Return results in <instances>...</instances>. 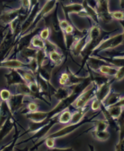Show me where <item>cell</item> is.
<instances>
[{"instance_id": "4", "label": "cell", "mask_w": 124, "mask_h": 151, "mask_svg": "<svg viewBox=\"0 0 124 151\" xmlns=\"http://www.w3.org/2000/svg\"><path fill=\"white\" fill-rule=\"evenodd\" d=\"M97 88L98 86L94 83H91V86L86 88L85 91H83L81 94L79 95L77 98L75 99L72 105L70 106L74 107L75 109H81L84 107L85 106L88 105L89 101H91L93 98H95L96 96V93L97 91Z\"/></svg>"}, {"instance_id": "35", "label": "cell", "mask_w": 124, "mask_h": 151, "mask_svg": "<svg viewBox=\"0 0 124 151\" xmlns=\"http://www.w3.org/2000/svg\"><path fill=\"white\" fill-rule=\"evenodd\" d=\"M30 45L37 50H44L45 42L44 40H42L39 37V34H37L32 37Z\"/></svg>"}, {"instance_id": "9", "label": "cell", "mask_w": 124, "mask_h": 151, "mask_svg": "<svg viewBox=\"0 0 124 151\" xmlns=\"http://www.w3.org/2000/svg\"><path fill=\"white\" fill-rule=\"evenodd\" d=\"M94 117H88V118H84L81 121L79 122L77 124H69L67 126V127H64V128L61 129L60 130L57 131V132L53 133V134L48 135V136L46 137H49V138H53L56 139V138L63 137L64 136H67V135L71 134L72 132H73L74 131L77 130V129L79 128L80 127H81L83 124L86 123H89V122H93V119Z\"/></svg>"}, {"instance_id": "22", "label": "cell", "mask_w": 124, "mask_h": 151, "mask_svg": "<svg viewBox=\"0 0 124 151\" xmlns=\"http://www.w3.org/2000/svg\"><path fill=\"white\" fill-rule=\"evenodd\" d=\"M123 98V96H122L121 94L114 92V91H111L110 93H109V95H107V96L104 99L103 101L102 102V105H103L105 108H107V107L117 103V102H119Z\"/></svg>"}, {"instance_id": "36", "label": "cell", "mask_w": 124, "mask_h": 151, "mask_svg": "<svg viewBox=\"0 0 124 151\" xmlns=\"http://www.w3.org/2000/svg\"><path fill=\"white\" fill-rule=\"evenodd\" d=\"M48 55L46 53V52L44 51V50H37V55H36V61H37V65H38V69L41 66H42L44 64L45 62H46L47 60Z\"/></svg>"}, {"instance_id": "23", "label": "cell", "mask_w": 124, "mask_h": 151, "mask_svg": "<svg viewBox=\"0 0 124 151\" xmlns=\"http://www.w3.org/2000/svg\"><path fill=\"white\" fill-rule=\"evenodd\" d=\"M72 93V86H61L57 89L53 90V96L56 100L61 101L69 97Z\"/></svg>"}, {"instance_id": "3", "label": "cell", "mask_w": 124, "mask_h": 151, "mask_svg": "<svg viewBox=\"0 0 124 151\" xmlns=\"http://www.w3.org/2000/svg\"><path fill=\"white\" fill-rule=\"evenodd\" d=\"M123 35H124L123 33L118 34V35H115L114 36L111 37L106 36L105 37H104L98 45L96 47V48L93 50L91 56L99 55V54H100L102 52L105 51V50L114 49L116 47L119 46L123 42Z\"/></svg>"}, {"instance_id": "28", "label": "cell", "mask_w": 124, "mask_h": 151, "mask_svg": "<svg viewBox=\"0 0 124 151\" xmlns=\"http://www.w3.org/2000/svg\"><path fill=\"white\" fill-rule=\"evenodd\" d=\"M82 5H83V7H84V9L86 12V17L91 19L93 22H94V23H96V24H98L99 21H100V20H99L96 10L94 9H93L92 7L90 6L85 1H84H84H83Z\"/></svg>"}, {"instance_id": "5", "label": "cell", "mask_w": 124, "mask_h": 151, "mask_svg": "<svg viewBox=\"0 0 124 151\" xmlns=\"http://www.w3.org/2000/svg\"><path fill=\"white\" fill-rule=\"evenodd\" d=\"M41 30V28H36L35 29L32 30V31L25 33L22 36L19 37L15 42V45L13 46V54L11 55H9V57L7 59H14V57L20 52V51H21L24 48L30 47L32 37L37 34H39Z\"/></svg>"}, {"instance_id": "48", "label": "cell", "mask_w": 124, "mask_h": 151, "mask_svg": "<svg viewBox=\"0 0 124 151\" xmlns=\"http://www.w3.org/2000/svg\"><path fill=\"white\" fill-rule=\"evenodd\" d=\"M9 27V25H7V26H3V25L0 24V40H1L5 35V30H6V28H8Z\"/></svg>"}, {"instance_id": "46", "label": "cell", "mask_w": 124, "mask_h": 151, "mask_svg": "<svg viewBox=\"0 0 124 151\" xmlns=\"http://www.w3.org/2000/svg\"><path fill=\"white\" fill-rule=\"evenodd\" d=\"M115 81H120L123 80L124 78V66H121L118 68L117 72L114 76Z\"/></svg>"}, {"instance_id": "21", "label": "cell", "mask_w": 124, "mask_h": 151, "mask_svg": "<svg viewBox=\"0 0 124 151\" xmlns=\"http://www.w3.org/2000/svg\"><path fill=\"white\" fill-rule=\"evenodd\" d=\"M107 112L111 116L113 119L116 121L120 116L123 113V98L115 105L107 107Z\"/></svg>"}, {"instance_id": "37", "label": "cell", "mask_w": 124, "mask_h": 151, "mask_svg": "<svg viewBox=\"0 0 124 151\" xmlns=\"http://www.w3.org/2000/svg\"><path fill=\"white\" fill-rule=\"evenodd\" d=\"M95 127L94 131H104L107 130V127H109V123L106 120H95Z\"/></svg>"}, {"instance_id": "25", "label": "cell", "mask_w": 124, "mask_h": 151, "mask_svg": "<svg viewBox=\"0 0 124 151\" xmlns=\"http://www.w3.org/2000/svg\"><path fill=\"white\" fill-rule=\"evenodd\" d=\"M90 107L89 106H85L81 109H76V112H74L73 114H72L71 119H70L69 124H77L79 122L81 121L84 118V115L89 111Z\"/></svg>"}, {"instance_id": "43", "label": "cell", "mask_w": 124, "mask_h": 151, "mask_svg": "<svg viewBox=\"0 0 124 151\" xmlns=\"http://www.w3.org/2000/svg\"><path fill=\"white\" fill-rule=\"evenodd\" d=\"M39 37H41V39L44 40H46L49 39L50 36V30L48 27H46V28H44V29H41L39 33Z\"/></svg>"}, {"instance_id": "39", "label": "cell", "mask_w": 124, "mask_h": 151, "mask_svg": "<svg viewBox=\"0 0 124 151\" xmlns=\"http://www.w3.org/2000/svg\"><path fill=\"white\" fill-rule=\"evenodd\" d=\"M45 42V47H44V51L46 52V53L48 54L51 52L55 51V50H57V46L56 45L54 44L53 42H52L49 40H44Z\"/></svg>"}, {"instance_id": "7", "label": "cell", "mask_w": 124, "mask_h": 151, "mask_svg": "<svg viewBox=\"0 0 124 151\" xmlns=\"http://www.w3.org/2000/svg\"><path fill=\"white\" fill-rule=\"evenodd\" d=\"M29 12H30L29 11L23 8L22 6L18 9H11L9 11L6 10L0 14V21L4 24L7 26L18 17H21V16L27 17Z\"/></svg>"}, {"instance_id": "49", "label": "cell", "mask_w": 124, "mask_h": 151, "mask_svg": "<svg viewBox=\"0 0 124 151\" xmlns=\"http://www.w3.org/2000/svg\"><path fill=\"white\" fill-rule=\"evenodd\" d=\"M39 2V0H30V9L32 8L35 4H37Z\"/></svg>"}, {"instance_id": "14", "label": "cell", "mask_w": 124, "mask_h": 151, "mask_svg": "<svg viewBox=\"0 0 124 151\" xmlns=\"http://www.w3.org/2000/svg\"><path fill=\"white\" fill-rule=\"evenodd\" d=\"M89 41V32L88 33H86L85 35L80 37V38L77 39L72 45V46L70 47L69 50L72 52V55L74 56L77 57L79 55H81V53L82 52V51L84 50L86 45L88 44Z\"/></svg>"}, {"instance_id": "47", "label": "cell", "mask_w": 124, "mask_h": 151, "mask_svg": "<svg viewBox=\"0 0 124 151\" xmlns=\"http://www.w3.org/2000/svg\"><path fill=\"white\" fill-rule=\"evenodd\" d=\"M102 102H100V101H98V100L96 98H93V100L91 103V108L92 110L93 111H97L100 108V105H101Z\"/></svg>"}, {"instance_id": "10", "label": "cell", "mask_w": 124, "mask_h": 151, "mask_svg": "<svg viewBox=\"0 0 124 151\" xmlns=\"http://www.w3.org/2000/svg\"><path fill=\"white\" fill-rule=\"evenodd\" d=\"M57 3V0H47V1H46V4L43 6L42 8L39 9L38 13L37 14V16H36L35 20H34L33 23H32V26L30 27V29L27 31V33H29V32L32 31V30L35 29V28H37V24H38L39 21H40L41 20L45 17V16L47 15L48 13H50V12H51V11L55 8V6H56Z\"/></svg>"}, {"instance_id": "19", "label": "cell", "mask_w": 124, "mask_h": 151, "mask_svg": "<svg viewBox=\"0 0 124 151\" xmlns=\"http://www.w3.org/2000/svg\"><path fill=\"white\" fill-rule=\"evenodd\" d=\"M55 64L52 63L51 61L48 60L46 63H44L42 66H41L37 70V73L45 81L50 83L51 78V73L53 71V68L55 67Z\"/></svg>"}, {"instance_id": "41", "label": "cell", "mask_w": 124, "mask_h": 151, "mask_svg": "<svg viewBox=\"0 0 124 151\" xmlns=\"http://www.w3.org/2000/svg\"><path fill=\"white\" fill-rule=\"evenodd\" d=\"M111 16L113 19H116L119 21H123V19H124L123 12H121V11H115V12H111Z\"/></svg>"}, {"instance_id": "11", "label": "cell", "mask_w": 124, "mask_h": 151, "mask_svg": "<svg viewBox=\"0 0 124 151\" xmlns=\"http://www.w3.org/2000/svg\"><path fill=\"white\" fill-rule=\"evenodd\" d=\"M39 9H40V3L39 2L37 3V4H35L32 8L30 9V12H29L28 16H27L26 19L24 20V21H23L22 24H21L18 37L22 36V35H24L25 33H26L27 31L30 29Z\"/></svg>"}, {"instance_id": "29", "label": "cell", "mask_w": 124, "mask_h": 151, "mask_svg": "<svg viewBox=\"0 0 124 151\" xmlns=\"http://www.w3.org/2000/svg\"><path fill=\"white\" fill-rule=\"evenodd\" d=\"M37 50H38L35 49V48H31L30 47H28L20 51L19 54L22 59L26 61V63H28L31 59L35 58Z\"/></svg>"}, {"instance_id": "42", "label": "cell", "mask_w": 124, "mask_h": 151, "mask_svg": "<svg viewBox=\"0 0 124 151\" xmlns=\"http://www.w3.org/2000/svg\"><path fill=\"white\" fill-rule=\"evenodd\" d=\"M16 1L17 0H0V14L6 11V9H11L10 6H7V3H11Z\"/></svg>"}, {"instance_id": "13", "label": "cell", "mask_w": 124, "mask_h": 151, "mask_svg": "<svg viewBox=\"0 0 124 151\" xmlns=\"http://www.w3.org/2000/svg\"><path fill=\"white\" fill-rule=\"evenodd\" d=\"M62 7L66 19L68 21H69L70 23H72L71 19H69V17L70 14H77L79 16L81 17H84V15H85V11L84 9L82 4L74 3L68 5L62 4Z\"/></svg>"}, {"instance_id": "26", "label": "cell", "mask_w": 124, "mask_h": 151, "mask_svg": "<svg viewBox=\"0 0 124 151\" xmlns=\"http://www.w3.org/2000/svg\"><path fill=\"white\" fill-rule=\"evenodd\" d=\"M27 119L33 122H41L48 118V112H41V111H35L26 113Z\"/></svg>"}, {"instance_id": "18", "label": "cell", "mask_w": 124, "mask_h": 151, "mask_svg": "<svg viewBox=\"0 0 124 151\" xmlns=\"http://www.w3.org/2000/svg\"><path fill=\"white\" fill-rule=\"evenodd\" d=\"M7 86H16L20 83H27L17 69H11L10 72L4 75Z\"/></svg>"}, {"instance_id": "15", "label": "cell", "mask_w": 124, "mask_h": 151, "mask_svg": "<svg viewBox=\"0 0 124 151\" xmlns=\"http://www.w3.org/2000/svg\"><path fill=\"white\" fill-rule=\"evenodd\" d=\"M8 68L10 69H26L30 70L28 63L23 62L17 59H6L0 63V68Z\"/></svg>"}, {"instance_id": "45", "label": "cell", "mask_w": 124, "mask_h": 151, "mask_svg": "<svg viewBox=\"0 0 124 151\" xmlns=\"http://www.w3.org/2000/svg\"><path fill=\"white\" fill-rule=\"evenodd\" d=\"M38 107H39L38 105H37V104L35 103V102H29L28 104V106H27V108L26 109V110H25L24 112H26V113L30 112H35V111L38 110ZM26 113H24V114H26Z\"/></svg>"}, {"instance_id": "38", "label": "cell", "mask_w": 124, "mask_h": 151, "mask_svg": "<svg viewBox=\"0 0 124 151\" xmlns=\"http://www.w3.org/2000/svg\"><path fill=\"white\" fill-rule=\"evenodd\" d=\"M16 127V134L14 135V138L12 140V141L11 142L9 145H6V146H4V148H2L1 149H0V150H14V147H15L16 141H18V139L20 138L19 136V132L18 131L17 127Z\"/></svg>"}, {"instance_id": "8", "label": "cell", "mask_w": 124, "mask_h": 151, "mask_svg": "<svg viewBox=\"0 0 124 151\" xmlns=\"http://www.w3.org/2000/svg\"><path fill=\"white\" fill-rule=\"evenodd\" d=\"M97 7L96 12L98 14L99 20H101L103 23H109L113 19L109 11V0H96Z\"/></svg>"}, {"instance_id": "50", "label": "cell", "mask_w": 124, "mask_h": 151, "mask_svg": "<svg viewBox=\"0 0 124 151\" xmlns=\"http://www.w3.org/2000/svg\"><path fill=\"white\" fill-rule=\"evenodd\" d=\"M120 3V7L121 8V9L123 10L124 9V0H119Z\"/></svg>"}, {"instance_id": "16", "label": "cell", "mask_w": 124, "mask_h": 151, "mask_svg": "<svg viewBox=\"0 0 124 151\" xmlns=\"http://www.w3.org/2000/svg\"><path fill=\"white\" fill-rule=\"evenodd\" d=\"M25 95L21 94H16L11 95L9 99L7 101L9 107L11 111L12 114H14L16 112H17L23 106L25 102Z\"/></svg>"}, {"instance_id": "1", "label": "cell", "mask_w": 124, "mask_h": 151, "mask_svg": "<svg viewBox=\"0 0 124 151\" xmlns=\"http://www.w3.org/2000/svg\"><path fill=\"white\" fill-rule=\"evenodd\" d=\"M55 10L49 15H46L43 18L45 26L48 27L50 30L49 40L56 45L57 47L62 50V51L67 55L68 50L66 47L65 38L64 35L60 26V21L57 16V8H58V2L55 7Z\"/></svg>"}, {"instance_id": "20", "label": "cell", "mask_w": 124, "mask_h": 151, "mask_svg": "<svg viewBox=\"0 0 124 151\" xmlns=\"http://www.w3.org/2000/svg\"><path fill=\"white\" fill-rule=\"evenodd\" d=\"M16 122V121L13 117V115H11L3 124V125L0 128V142L11 132L13 127H15Z\"/></svg>"}, {"instance_id": "24", "label": "cell", "mask_w": 124, "mask_h": 151, "mask_svg": "<svg viewBox=\"0 0 124 151\" xmlns=\"http://www.w3.org/2000/svg\"><path fill=\"white\" fill-rule=\"evenodd\" d=\"M11 115L13 114H12L11 111L9 107L7 101L1 100L0 102V128L3 125V124L6 122L7 119Z\"/></svg>"}, {"instance_id": "32", "label": "cell", "mask_w": 124, "mask_h": 151, "mask_svg": "<svg viewBox=\"0 0 124 151\" xmlns=\"http://www.w3.org/2000/svg\"><path fill=\"white\" fill-rule=\"evenodd\" d=\"M72 113L69 111V109L67 108L64 110L60 112L57 116V123L62 124H69L71 119Z\"/></svg>"}, {"instance_id": "44", "label": "cell", "mask_w": 124, "mask_h": 151, "mask_svg": "<svg viewBox=\"0 0 124 151\" xmlns=\"http://www.w3.org/2000/svg\"><path fill=\"white\" fill-rule=\"evenodd\" d=\"M11 95V94L9 90L2 89L1 91H0V99L3 101H8Z\"/></svg>"}, {"instance_id": "17", "label": "cell", "mask_w": 124, "mask_h": 151, "mask_svg": "<svg viewBox=\"0 0 124 151\" xmlns=\"http://www.w3.org/2000/svg\"><path fill=\"white\" fill-rule=\"evenodd\" d=\"M114 81H115V79L113 77L112 80H109L108 81L98 86L95 98L97 99L100 102L103 101L104 99L109 95V93L111 91V84L114 83Z\"/></svg>"}, {"instance_id": "40", "label": "cell", "mask_w": 124, "mask_h": 151, "mask_svg": "<svg viewBox=\"0 0 124 151\" xmlns=\"http://www.w3.org/2000/svg\"><path fill=\"white\" fill-rule=\"evenodd\" d=\"M68 78H69V74H68V70L67 67L65 71L61 73L60 77H59L58 81L60 85H61V86H66L68 81Z\"/></svg>"}, {"instance_id": "51", "label": "cell", "mask_w": 124, "mask_h": 151, "mask_svg": "<svg viewBox=\"0 0 124 151\" xmlns=\"http://www.w3.org/2000/svg\"><path fill=\"white\" fill-rule=\"evenodd\" d=\"M57 1H66V0H57Z\"/></svg>"}, {"instance_id": "6", "label": "cell", "mask_w": 124, "mask_h": 151, "mask_svg": "<svg viewBox=\"0 0 124 151\" xmlns=\"http://www.w3.org/2000/svg\"><path fill=\"white\" fill-rule=\"evenodd\" d=\"M15 45V37L13 33L9 27L8 31L6 32L2 39L0 40V63L9 56V53Z\"/></svg>"}, {"instance_id": "33", "label": "cell", "mask_w": 124, "mask_h": 151, "mask_svg": "<svg viewBox=\"0 0 124 151\" xmlns=\"http://www.w3.org/2000/svg\"><path fill=\"white\" fill-rule=\"evenodd\" d=\"M16 94H21L30 98L31 91L28 83H20L16 85Z\"/></svg>"}, {"instance_id": "34", "label": "cell", "mask_w": 124, "mask_h": 151, "mask_svg": "<svg viewBox=\"0 0 124 151\" xmlns=\"http://www.w3.org/2000/svg\"><path fill=\"white\" fill-rule=\"evenodd\" d=\"M93 137L99 141H106L110 138V134L108 131H93L92 132Z\"/></svg>"}, {"instance_id": "2", "label": "cell", "mask_w": 124, "mask_h": 151, "mask_svg": "<svg viewBox=\"0 0 124 151\" xmlns=\"http://www.w3.org/2000/svg\"><path fill=\"white\" fill-rule=\"evenodd\" d=\"M111 33H112V32L107 33L105 35L102 36L101 28L98 26V24L94 23V24L91 26V28L89 30V42H88V44L86 45L85 48H84V50L82 51V52L81 53V55L83 57V60L81 66V69L78 73H79L83 69L84 65H85L86 62H87V59H89V57L90 56H91L93 50L96 48V47L98 45L99 43L100 42V41H101L104 37L107 36V35Z\"/></svg>"}, {"instance_id": "12", "label": "cell", "mask_w": 124, "mask_h": 151, "mask_svg": "<svg viewBox=\"0 0 124 151\" xmlns=\"http://www.w3.org/2000/svg\"><path fill=\"white\" fill-rule=\"evenodd\" d=\"M57 123V116H55V117L51 119L49 122L48 124H46V125H44V127H41V129H39V130H37V132H34V134L32 136H30L28 139L25 140L23 142H21L18 145L22 144V143H27V142L31 141V140H42L43 138L45 137L47 133L49 132V130L52 128L53 125Z\"/></svg>"}, {"instance_id": "30", "label": "cell", "mask_w": 124, "mask_h": 151, "mask_svg": "<svg viewBox=\"0 0 124 151\" xmlns=\"http://www.w3.org/2000/svg\"><path fill=\"white\" fill-rule=\"evenodd\" d=\"M48 57L49 58V60L55 64V66H59L61 65L64 61L65 55L64 54L59 52L57 50H55V51L48 53Z\"/></svg>"}, {"instance_id": "27", "label": "cell", "mask_w": 124, "mask_h": 151, "mask_svg": "<svg viewBox=\"0 0 124 151\" xmlns=\"http://www.w3.org/2000/svg\"><path fill=\"white\" fill-rule=\"evenodd\" d=\"M118 68L119 67L110 65V64H103V65L100 66V68L97 71L102 75L106 76L114 77L117 72Z\"/></svg>"}, {"instance_id": "31", "label": "cell", "mask_w": 124, "mask_h": 151, "mask_svg": "<svg viewBox=\"0 0 124 151\" xmlns=\"http://www.w3.org/2000/svg\"><path fill=\"white\" fill-rule=\"evenodd\" d=\"M17 70L19 71V73H21L23 78H24V80L26 81V82L28 84L30 83L37 81L36 75L33 72H32L30 70L26 69H20Z\"/></svg>"}]
</instances>
